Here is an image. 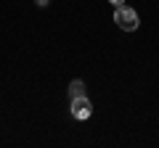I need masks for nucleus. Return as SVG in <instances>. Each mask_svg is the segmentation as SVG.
Segmentation results:
<instances>
[{
    "mask_svg": "<svg viewBox=\"0 0 159 148\" xmlns=\"http://www.w3.org/2000/svg\"><path fill=\"white\" fill-rule=\"evenodd\" d=\"M114 21H117L119 29L133 32V29H138V13L133 11V8H127V6H119L117 11H114Z\"/></svg>",
    "mask_w": 159,
    "mask_h": 148,
    "instance_id": "1",
    "label": "nucleus"
},
{
    "mask_svg": "<svg viewBox=\"0 0 159 148\" xmlns=\"http://www.w3.org/2000/svg\"><path fill=\"white\" fill-rule=\"evenodd\" d=\"M37 6H48V0H37Z\"/></svg>",
    "mask_w": 159,
    "mask_h": 148,
    "instance_id": "5",
    "label": "nucleus"
},
{
    "mask_svg": "<svg viewBox=\"0 0 159 148\" xmlns=\"http://www.w3.org/2000/svg\"><path fill=\"white\" fill-rule=\"evenodd\" d=\"M80 95H85V85L80 80H74L72 85H69V98H80Z\"/></svg>",
    "mask_w": 159,
    "mask_h": 148,
    "instance_id": "3",
    "label": "nucleus"
},
{
    "mask_svg": "<svg viewBox=\"0 0 159 148\" xmlns=\"http://www.w3.org/2000/svg\"><path fill=\"white\" fill-rule=\"evenodd\" d=\"M93 114V106L88 101V95H80V98H72V116L74 119H88Z\"/></svg>",
    "mask_w": 159,
    "mask_h": 148,
    "instance_id": "2",
    "label": "nucleus"
},
{
    "mask_svg": "<svg viewBox=\"0 0 159 148\" xmlns=\"http://www.w3.org/2000/svg\"><path fill=\"white\" fill-rule=\"evenodd\" d=\"M109 3H111V6H117V8H119V6H125V0H109Z\"/></svg>",
    "mask_w": 159,
    "mask_h": 148,
    "instance_id": "4",
    "label": "nucleus"
}]
</instances>
